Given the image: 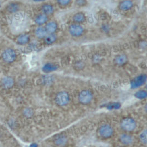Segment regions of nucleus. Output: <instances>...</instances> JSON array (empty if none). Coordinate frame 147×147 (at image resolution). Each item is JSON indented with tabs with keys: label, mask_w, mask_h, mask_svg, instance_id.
Wrapping results in <instances>:
<instances>
[{
	"label": "nucleus",
	"mask_w": 147,
	"mask_h": 147,
	"mask_svg": "<svg viewBox=\"0 0 147 147\" xmlns=\"http://www.w3.org/2000/svg\"><path fill=\"white\" fill-rule=\"evenodd\" d=\"M120 126L123 131L127 132H131L136 129L137 124L133 118L127 117L121 120Z\"/></svg>",
	"instance_id": "f257e3e1"
},
{
	"label": "nucleus",
	"mask_w": 147,
	"mask_h": 147,
	"mask_svg": "<svg viewBox=\"0 0 147 147\" xmlns=\"http://www.w3.org/2000/svg\"><path fill=\"white\" fill-rule=\"evenodd\" d=\"M70 100V97L68 93L65 91H61L56 94L55 101L56 104L60 107L67 105Z\"/></svg>",
	"instance_id": "f03ea898"
},
{
	"label": "nucleus",
	"mask_w": 147,
	"mask_h": 147,
	"mask_svg": "<svg viewBox=\"0 0 147 147\" xmlns=\"http://www.w3.org/2000/svg\"><path fill=\"white\" fill-rule=\"evenodd\" d=\"M98 132L102 138L107 139L111 138L114 134L113 128L109 124H104L99 128Z\"/></svg>",
	"instance_id": "7ed1b4c3"
},
{
	"label": "nucleus",
	"mask_w": 147,
	"mask_h": 147,
	"mask_svg": "<svg viewBox=\"0 0 147 147\" xmlns=\"http://www.w3.org/2000/svg\"><path fill=\"white\" fill-rule=\"evenodd\" d=\"M93 98V93L89 90H83L81 91L78 95V100L83 105H87L91 102Z\"/></svg>",
	"instance_id": "20e7f679"
},
{
	"label": "nucleus",
	"mask_w": 147,
	"mask_h": 147,
	"mask_svg": "<svg viewBox=\"0 0 147 147\" xmlns=\"http://www.w3.org/2000/svg\"><path fill=\"white\" fill-rule=\"evenodd\" d=\"M147 76L144 74H140L135 77L131 82V88L132 89H137L142 86L146 82Z\"/></svg>",
	"instance_id": "39448f33"
},
{
	"label": "nucleus",
	"mask_w": 147,
	"mask_h": 147,
	"mask_svg": "<svg viewBox=\"0 0 147 147\" xmlns=\"http://www.w3.org/2000/svg\"><path fill=\"white\" fill-rule=\"evenodd\" d=\"M3 60L7 63H12L16 59V54L15 51L12 49H7L2 55Z\"/></svg>",
	"instance_id": "423d86ee"
},
{
	"label": "nucleus",
	"mask_w": 147,
	"mask_h": 147,
	"mask_svg": "<svg viewBox=\"0 0 147 147\" xmlns=\"http://www.w3.org/2000/svg\"><path fill=\"white\" fill-rule=\"evenodd\" d=\"M68 30L70 34L74 37H79L84 32V29L83 27L77 23L71 24L69 27Z\"/></svg>",
	"instance_id": "0eeeda50"
},
{
	"label": "nucleus",
	"mask_w": 147,
	"mask_h": 147,
	"mask_svg": "<svg viewBox=\"0 0 147 147\" xmlns=\"http://www.w3.org/2000/svg\"><path fill=\"white\" fill-rule=\"evenodd\" d=\"M67 137L63 134H57L54 140V143L59 147H63L65 146L67 143Z\"/></svg>",
	"instance_id": "6e6552de"
},
{
	"label": "nucleus",
	"mask_w": 147,
	"mask_h": 147,
	"mask_svg": "<svg viewBox=\"0 0 147 147\" xmlns=\"http://www.w3.org/2000/svg\"><path fill=\"white\" fill-rule=\"evenodd\" d=\"M119 139H120L121 143H122L123 144L126 145V146L131 145L134 142L133 137L131 135L127 134H121L120 136Z\"/></svg>",
	"instance_id": "1a4fd4ad"
},
{
	"label": "nucleus",
	"mask_w": 147,
	"mask_h": 147,
	"mask_svg": "<svg viewBox=\"0 0 147 147\" xmlns=\"http://www.w3.org/2000/svg\"><path fill=\"white\" fill-rule=\"evenodd\" d=\"M134 5V2L132 1H123L119 4V8L122 11H127L131 9Z\"/></svg>",
	"instance_id": "9d476101"
},
{
	"label": "nucleus",
	"mask_w": 147,
	"mask_h": 147,
	"mask_svg": "<svg viewBox=\"0 0 147 147\" xmlns=\"http://www.w3.org/2000/svg\"><path fill=\"white\" fill-rule=\"evenodd\" d=\"M57 24L55 22H50L46 24L45 28L48 34H54L57 29Z\"/></svg>",
	"instance_id": "9b49d317"
},
{
	"label": "nucleus",
	"mask_w": 147,
	"mask_h": 147,
	"mask_svg": "<svg viewBox=\"0 0 147 147\" xmlns=\"http://www.w3.org/2000/svg\"><path fill=\"white\" fill-rule=\"evenodd\" d=\"M35 34L36 36L39 39H45L48 34L47 33L45 27H39L36 29Z\"/></svg>",
	"instance_id": "f8f14e48"
},
{
	"label": "nucleus",
	"mask_w": 147,
	"mask_h": 147,
	"mask_svg": "<svg viewBox=\"0 0 147 147\" xmlns=\"http://www.w3.org/2000/svg\"><path fill=\"white\" fill-rule=\"evenodd\" d=\"M57 68H58L57 66L53 63H47L44 65V66L42 67V71L45 73H50L51 72L55 71L57 69Z\"/></svg>",
	"instance_id": "ddd939ff"
},
{
	"label": "nucleus",
	"mask_w": 147,
	"mask_h": 147,
	"mask_svg": "<svg viewBox=\"0 0 147 147\" xmlns=\"http://www.w3.org/2000/svg\"><path fill=\"white\" fill-rule=\"evenodd\" d=\"M48 20L47 18V16H46L44 14H41L38 15L35 20V23L39 25V26H42L44 24H45L47 22V21Z\"/></svg>",
	"instance_id": "4468645a"
},
{
	"label": "nucleus",
	"mask_w": 147,
	"mask_h": 147,
	"mask_svg": "<svg viewBox=\"0 0 147 147\" xmlns=\"http://www.w3.org/2000/svg\"><path fill=\"white\" fill-rule=\"evenodd\" d=\"M29 40L30 36L29 35L22 34L17 38V42L20 45H25L28 43Z\"/></svg>",
	"instance_id": "2eb2a0df"
},
{
	"label": "nucleus",
	"mask_w": 147,
	"mask_h": 147,
	"mask_svg": "<svg viewBox=\"0 0 147 147\" xmlns=\"http://www.w3.org/2000/svg\"><path fill=\"white\" fill-rule=\"evenodd\" d=\"M2 85L4 88L6 89H9L11 87H13L14 85L13 79L9 77H5L2 80Z\"/></svg>",
	"instance_id": "dca6fc26"
},
{
	"label": "nucleus",
	"mask_w": 147,
	"mask_h": 147,
	"mask_svg": "<svg viewBox=\"0 0 147 147\" xmlns=\"http://www.w3.org/2000/svg\"><path fill=\"white\" fill-rule=\"evenodd\" d=\"M41 9L43 14H45L47 16L48 15L52 14L54 12V7L50 4H45L43 5Z\"/></svg>",
	"instance_id": "f3484780"
},
{
	"label": "nucleus",
	"mask_w": 147,
	"mask_h": 147,
	"mask_svg": "<svg viewBox=\"0 0 147 147\" xmlns=\"http://www.w3.org/2000/svg\"><path fill=\"white\" fill-rule=\"evenodd\" d=\"M127 61V56L125 55H119L116 57L115 62L117 65L121 66L126 63Z\"/></svg>",
	"instance_id": "a211bd4d"
},
{
	"label": "nucleus",
	"mask_w": 147,
	"mask_h": 147,
	"mask_svg": "<svg viewBox=\"0 0 147 147\" xmlns=\"http://www.w3.org/2000/svg\"><path fill=\"white\" fill-rule=\"evenodd\" d=\"M73 20L74 22L77 23H83L86 20V16L83 13H77L75 14L73 17Z\"/></svg>",
	"instance_id": "6ab92c4d"
},
{
	"label": "nucleus",
	"mask_w": 147,
	"mask_h": 147,
	"mask_svg": "<svg viewBox=\"0 0 147 147\" xmlns=\"http://www.w3.org/2000/svg\"><path fill=\"white\" fill-rule=\"evenodd\" d=\"M57 40V36L55 34H47L45 38V42L47 45H50L54 43Z\"/></svg>",
	"instance_id": "aec40b11"
},
{
	"label": "nucleus",
	"mask_w": 147,
	"mask_h": 147,
	"mask_svg": "<svg viewBox=\"0 0 147 147\" xmlns=\"http://www.w3.org/2000/svg\"><path fill=\"white\" fill-rule=\"evenodd\" d=\"M147 92L143 90H140L134 94V96L138 99H144L147 98Z\"/></svg>",
	"instance_id": "412c9836"
},
{
	"label": "nucleus",
	"mask_w": 147,
	"mask_h": 147,
	"mask_svg": "<svg viewBox=\"0 0 147 147\" xmlns=\"http://www.w3.org/2000/svg\"><path fill=\"white\" fill-rule=\"evenodd\" d=\"M140 142L143 144H147V131H146V130H144L142 132V133L140 135Z\"/></svg>",
	"instance_id": "4be33fe9"
},
{
	"label": "nucleus",
	"mask_w": 147,
	"mask_h": 147,
	"mask_svg": "<svg viewBox=\"0 0 147 147\" xmlns=\"http://www.w3.org/2000/svg\"><path fill=\"white\" fill-rule=\"evenodd\" d=\"M18 6L17 4L12 3L10 5H9V6L8 7V10L9 12L11 13H14L18 10Z\"/></svg>",
	"instance_id": "5701e85b"
},
{
	"label": "nucleus",
	"mask_w": 147,
	"mask_h": 147,
	"mask_svg": "<svg viewBox=\"0 0 147 147\" xmlns=\"http://www.w3.org/2000/svg\"><path fill=\"white\" fill-rule=\"evenodd\" d=\"M71 1L69 0H60V1H57V3L58 4L62 7H65L67 5H68L70 3H71Z\"/></svg>",
	"instance_id": "b1692460"
},
{
	"label": "nucleus",
	"mask_w": 147,
	"mask_h": 147,
	"mask_svg": "<svg viewBox=\"0 0 147 147\" xmlns=\"http://www.w3.org/2000/svg\"><path fill=\"white\" fill-rule=\"evenodd\" d=\"M76 3L77 4V5L81 6H84V5H86V1H83V0L77 1H76Z\"/></svg>",
	"instance_id": "393cba45"
},
{
	"label": "nucleus",
	"mask_w": 147,
	"mask_h": 147,
	"mask_svg": "<svg viewBox=\"0 0 147 147\" xmlns=\"http://www.w3.org/2000/svg\"><path fill=\"white\" fill-rule=\"evenodd\" d=\"M1 2H0V7H1Z\"/></svg>",
	"instance_id": "a878e982"
}]
</instances>
